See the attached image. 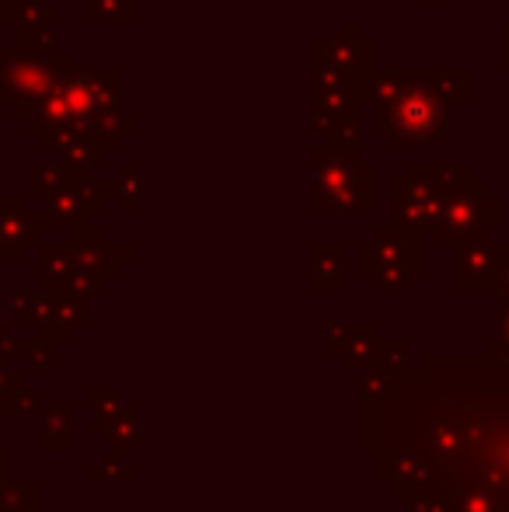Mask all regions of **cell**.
<instances>
[{
    "label": "cell",
    "instance_id": "cell-1",
    "mask_svg": "<svg viewBox=\"0 0 509 512\" xmlns=\"http://www.w3.org/2000/svg\"><path fill=\"white\" fill-rule=\"evenodd\" d=\"M440 98L422 84H398L387 81L377 102V129L394 140V147H415V143L433 140L443 129Z\"/></svg>",
    "mask_w": 509,
    "mask_h": 512
}]
</instances>
